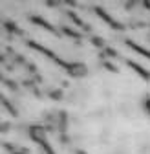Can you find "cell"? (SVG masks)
I'll list each match as a JSON object with an SVG mask.
<instances>
[{"label": "cell", "mask_w": 150, "mask_h": 154, "mask_svg": "<svg viewBox=\"0 0 150 154\" xmlns=\"http://www.w3.org/2000/svg\"><path fill=\"white\" fill-rule=\"evenodd\" d=\"M29 134H31V140H33V141H37V143H39V145L42 147L44 154H55V152H53V149H51V145L46 141L44 128H40V127H31Z\"/></svg>", "instance_id": "obj_1"}, {"label": "cell", "mask_w": 150, "mask_h": 154, "mask_svg": "<svg viewBox=\"0 0 150 154\" xmlns=\"http://www.w3.org/2000/svg\"><path fill=\"white\" fill-rule=\"evenodd\" d=\"M66 70L73 75V77H77V75H84L86 73V66L81 64V63H68Z\"/></svg>", "instance_id": "obj_2"}, {"label": "cell", "mask_w": 150, "mask_h": 154, "mask_svg": "<svg viewBox=\"0 0 150 154\" xmlns=\"http://www.w3.org/2000/svg\"><path fill=\"white\" fill-rule=\"evenodd\" d=\"M126 64H128L130 68H132L134 72H137V73H139V75L143 77L145 81H150V72H146V70H145L143 66H139L137 63H134V61H130V59H126Z\"/></svg>", "instance_id": "obj_3"}, {"label": "cell", "mask_w": 150, "mask_h": 154, "mask_svg": "<svg viewBox=\"0 0 150 154\" xmlns=\"http://www.w3.org/2000/svg\"><path fill=\"white\" fill-rule=\"evenodd\" d=\"M95 13H97V15H101V18H103L104 22H108V24H110L112 28H116V29H123V26H121L119 22H116L114 18H112V17H110L108 13H104V11H103L101 8H95Z\"/></svg>", "instance_id": "obj_4"}, {"label": "cell", "mask_w": 150, "mask_h": 154, "mask_svg": "<svg viewBox=\"0 0 150 154\" xmlns=\"http://www.w3.org/2000/svg\"><path fill=\"white\" fill-rule=\"evenodd\" d=\"M126 44L132 48L134 51H137V53H141L143 57H146V59H150V50H145L143 46H139V44H136V42H132V41H126Z\"/></svg>", "instance_id": "obj_5"}, {"label": "cell", "mask_w": 150, "mask_h": 154, "mask_svg": "<svg viewBox=\"0 0 150 154\" xmlns=\"http://www.w3.org/2000/svg\"><path fill=\"white\" fill-rule=\"evenodd\" d=\"M31 20H33L35 24H39V26H42V28H46V29H50L51 33H57V29H55V28H53L51 24H48L46 20H42V18H40V17H31Z\"/></svg>", "instance_id": "obj_6"}, {"label": "cell", "mask_w": 150, "mask_h": 154, "mask_svg": "<svg viewBox=\"0 0 150 154\" xmlns=\"http://www.w3.org/2000/svg\"><path fill=\"white\" fill-rule=\"evenodd\" d=\"M62 31H64L66 35L73 37V38H75V37H77V38L81 37V33H79V31H75V29H71V28H68V26H62Z\"/></svg>", "instance_id": "obj_7"}, {"label": "cell", "mask_w": 150, "mask_h": 154, "mask_svg": "<svg viewBox=\"0 0 150 154\" xmlns=\"http://www.w3.org/2000/svg\"><path fill=\"white\" fill-rule=\"evenodd\" d=\"M2 105H4V106H6V108H8V110H9V112L13 114V116H16V112L13 110V106H11V103H9V101H8L6 97H2Z\"/></svg>", "instance_id": "obj_8"}, {"label": "cell", "mask_w": 150, "mask_h": 154, "mask_svg": "<svg viewBox=\"0 0 150 154\" xmlns=\"http://www.w3.org/2000/svg\"><path fill=\"white\" fill-rule=\"evenodd\" d=\"M103 66H104L106 70H110V72H117V68H116L114 64H112L110 61H104V63H103Z\"/></svg>", "instance_id": "obj_9"}, {"label": "cell", "mask_w": 150, "mask_h": 154, "mask_svg": "<svg viewBox=\"0 0 150 154\" xmlns=\"http://www.w3.org/2000/svg\"><path fill=\"white\" fill-rule=\"evenodd\" d=\"M103 55H110V57H116V55H117V53H116V51H114V50H110V48H108V46H106V48H104V50H103Z\"/></svg>", "instance_id": "obj_10"}, {"label": "cell", "mask_w": 150, "mask_h": 154, "mask_svg": "<svg viewBox=\"0 0 150 154\" xmlns=\"http://www.w3.org/2000/svg\"><path fill=\"white\" fill-rule=\"evenodd\" d=\"M50 95H51L53 99H61V97H62V94H61L59 90H53V92H50Z\"/></svg>", "instance_id": "obj_11"}, {"label": "cell", "mask_w": 150, "mask_h": 154, "mask_svg": "<svg viewBox=\"0 0 150 154\" xmlns=\"http://www.w3.org/2000/svg\"><path fill=\"white\" fill-rule=\"evenodd\" d=\"M145 106H146V112H148V114H150V97H148V99H146V101H145Z\"/></svg>", "instance_id": "obj_12"}, {"label": "cell", "mask_w": 150, "mask_h": 154, "mask_svg": "<svg viewBox=\"0 0 150 154\" xmlns=\"http://www.w3.org/2000/svg\"><path fill=\"white\" fill-rule=\"evenodd\" d=\"M77 154H84V150H77Z\"/></svg>", "instance_id": "obj_13"}]
</instances>
